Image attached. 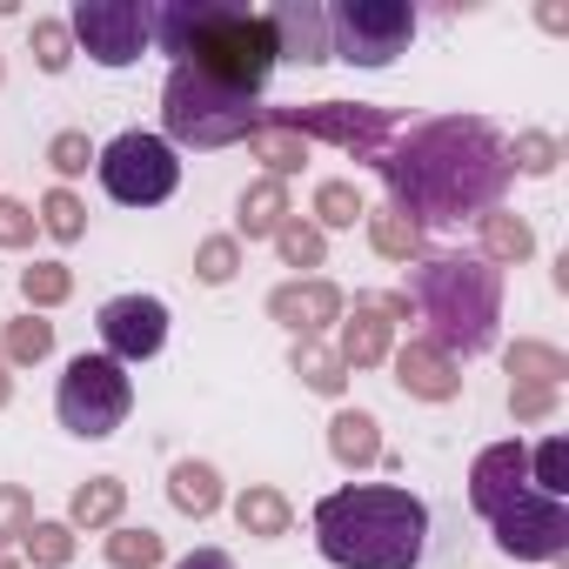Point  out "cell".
<instances>
[{"instance_id":"cell-1","label":"cell","mask_w":569,"mask_h":569,"mask_svg":"<svg viewBox=\"0 0 569 569\" xmlns=\"http://www.w3.org/2000/svg\"><path fill=\"white\" fill-rule=\"evenodd\" d=\"M509 141L476 121V114H442L409 128L402 141H389L382 154V181H389V208L422 221H462V214H489L509 188Z\"/></svg>"},{"instance_id":"cell-2","label":"cell","mask_w":569,"mask_h":569,"mask_svg":"<svg viewBox=\"0 0 569 569\" xmlns=\"http://www.w3.org/2000/svg\"><path fill=\"white\" fill-rule=\"evenodd\" d=\"M316 549L336 569H416L429 549V502L396 482H356L316 502Z\"/></svg>"},{"instance_id":"cell-3","label":"cell","mask_w":569,"mask_h":569,"mask_svg":"<svg viewBox=\"0 0 569 569\" xmlns=\"http://www.w3.org/2000/svg\"><path fill=\"white\" fill-rule=\"evenodd\" d=\"M154 41L161 54H174V68H194L241 94H261L281 61L268 21L248 8H221V0H168V8H154Z\"/></svg>"},{"instance_id":"cell-4","label":"cell","mask_w":569,"mask_h":569,"mask_svg":"<svg viewBox=\"0 0 569 569\" xmlns=\"http://www.w3.org/2000/svg\"><path fill=\"white\" fill-rule=\"evenodd\" d=\"M409 302L429 322L422 342H436L449 362L482 356L496 342V322H502V274L482 254H429L409 274Z\"/></svg>"},{"instance_id":"cell-5","label":"cell","mask_w":569,"mask_h":569,"mask_svg":"<svg viewBox=\"0 0 569 569\" xmlns=\"http://www.w3.org/2000/svg\"><path fill=\"white\" fill-rule=\"evenodd\" d=\"M254 121H261V108H254V94H241V88H221V81H208V74H194V68H174L168 74V88H161V141L174 148H228V141H248L254 134Z\"/></svg>"},{"instance_id":"cell-6","label":"cell","mask_w":569,"mask_h":569,"mask_svg":"<svg viewBox=\"0 0 569 569\" xmlns=\"http://www.w3.org/2000/svg\"><path fill=\"white\" fill-rule=\"evenodd\" d=\"M128 409H134V382H128V369H121L114 356H74V362H68V376H61V389H54L61 429L101 442V436H114V429L128 422Z\"/></svg>"},{"instance_id":"cell-7","label":"cell","mask_w":569,"mask_h":569,"mask_svg":"<svg viewBox=\"0 0 569 569\" xmlns=\"http://www.w3.org/2000/svg\"><path fill=\"white\" fill-rule=\"evenodd\" d=\"M94 168H101V188H108L121 208H154V201H168V194L181 188L174 148H168L161 134H148V128L114 134V141L94 154Z\"/></svg>"},{"instance_id":"cell-8","label":"cell","mask_w":569,"mask_h":569,"mask_svg":"<svg viewBox=\"0 0 569 569\" xmlns=\"http://www.w3.org/2000/svg\"><path fill=\"white\" fill-rule=\"evenodd\" d=\"M416 34V8L402 0H342L329 14V61L349 68H389Z\"/></svg>"},{"instance_id":"cell-9","label":"cell","mask_w":569,"mask_h":569,"mask_svg":"<svg viewBox=\"0 0 569 569\" xmlns=\"http://www.w3.org/2000/svg\"><path fill=\"white\" fill-rule=\"evenodd\" d=\"M281 128H296L302 141H329L369 168H382L389 141H396V114L389 108H369V101H316V108H274Z\"/></svg>"},{"instance_id":"cell-10","label":"cell","mask_w":569,"mask_h":569,"mask_svg":"<svg viewBox=\"0 0 569 569\" xmlns=\"http://www.w3.org/2000/svg\"><path fill=\"white\" fill-rule=\"evenodd\" d=\"M68 34L101 61V68H128L141 61V48L154 41V8H141V0H81Z\"/></svg>"},{"instance_id":"cell-11","label":"cell","mask_w":569,"mask_h":569,"mask_svg":"<svg viewBox=\"0 0 569 569\" xmlns=\"http://www.w3.org/2000/svg\"><path fill=\"white\" fill-rule=\"evenodd\" d=\"M489 529H496L502 556H516V562H562V549H569V509L556 496H536V489L502 502L489 516Z\"/></svg>"},{"instance_id":"cell-12","label":"cell","mask_w":569,"mask_h":569,"mask_svg":"<svg viewBox=\"0 0 569 569\" xmlns=\"http://www.w3.org/2000/svg\"><path fill=\"white\" fill-rule=\"evenodd\" d=\"M101 342H108V356L128 369V362H148V356H161V342H168V309L154 302V296H114V302H101Z\"/></svg>"},{"instance_id":"cell-13","label":"cell","mask_w":569,"mask_h":569,"mask_svg":"<svg viewBox=\"0 0 569 569\" xmlns=\"http://www.w3.org/2000/svg\"><path fill=\"white\" fill-rule=\"evenodd\" d=\"M261 21H268L281 61H302V68L329 61V14L316 8V0H281V8H268Z\"/></svg>"},{"instance_id":"cell-14","label":"cell","mask_w":569,"mask_h":569,"mask_svg":"<svg viewBox=\"0 0 569 569\" xmlns=\"http://www.w3.org/2000/svg\"><path fill=\"white\" fill-rule=\"evenodd\" d=\"M522 489H529V449H522V442H496V449L476 456V469H469V502H476V516H496V509L516 502Z\"/></svg>"},{"instance_id":"cell-15","label":"cell","mask_w":569,"mask_h":569,"mask_svg":"<svg viewBox=\"0 0 569 569\" xmlns=\"http://www.w3.org/2000/svg\"><path fill=\"white\" fill-rule=\"evenodd\" d=\"M268 316L281 329H296V342H316L329 322H342V296L329 289V281H281V289L268 296Z\"/></svg>"},{"instance_id":"cell-16","label":"cell","mask_w":569,"mask_h":569,"mask_svg":"<svg viewBox=\"0 0 569 569\" xmlns=\"http://www.w3.org/2000/svg\"><path fill=\"white\" fill-rule=\"evenodd\" d=\"M396 382L416 396V402H449V396H462V362H449L436 342H409V349H396Z\"/></svg>"},{"instance_id":"cell-17","label":"cell","mask_w":569,"mask_h":569,"mask_svg":"<svg viewBox=\"0 0 569 569\" xmlns=\"http://www.w3.org/2000/svg\"><path fill=\"white\" fill-rule=\"evenodd\" d=\"M389 329H396V322L376 309V296H362L356 316L342 322V349H336L342 369H376V362H389Z\"/></svg>"},{"instance_id":"cell-18","label":"cell","mask_w":569,"mask_h":569,"mask_svg":"<svg viewBox=\"0 0 569 569\" xmlns=\"http://www.w3.org/2000/svg\"><path fill=\"white\" fill-rule=\"evenodd\" d=\"M329 449H336L342 469H376V462H382V429H376V416H369V409H342V416L329 422Z\"/></svg>"},{"instance_id":"cell-19","label":"cell","mask_w":569,"mask_h":569,"mask_svg":"<svg viewBox=\"0 0 569 569\" xmlns=\"http://www.w3.org/2000/svg\"><path fill=\"white\" fill-rule=\"evenodd\" d=\"M248 148H254V161L268 168V181H289V174H296V168L309 161V141H302L296 128H281L274 114H261V121H254Z\"/></svg>"},{"instance_id":"cell-20","label":"cell","mask_w":569,"mask_h":569,"mask_svg":"<svg viewBox=\"0 0 569 569\" xmlns=\"http://www.w3.org/2000/svg\"><path fill=\"white\" fill-rule=\"evenodd\" d=\"M168 502H174L181 516H214V509H221V476H214L208 462H174V469H168Z\"/></svg>"},{"instance_id":"cell-21","label":"cell","mask_w":569,"mask_h":569,"mask_svg":"<svg viewBox=\"0 0 569 569\" xmlns=\"http://www.w3.org/2000/svg\"><path fill=\"white\" fill-rule=\"evenodd\" d=\"M121 502H128V482H121V476H94V482L74 489V502H68V529H108V522L121 516Z\"/></svg>"},{"instance_id":"cell-22","label":"cell","mask_w":569,"mask_h":569,"mask_svg":"<svg viewBox=\"0 0 569 569\" xmlns=\"http://www.w3.org/2000/svg\"><path fill=\"white\" fill-rule=\"evenodd\" d=\"M234 221H241V234H248V241L274 234L281 221H289V181H268V174H261V181L241 194V214H234Z\"/></svg>"},{"instance_id":"cell-23","label":"cell","mask_w":569,"mask_h":569,"mask_svg":"<svg viewBox=\"0 0 569 569\" xmlns=\"http://www.w3.org/2000/svg\"><path fill=\"white\" fill-rule=\"evenodd\" d=\"M234 522H241V536H289L296 509H289L281 489H241L234 496Z\"/></svg>"},{"instance_id":"cell-24","label":"cell","mask_w":569,"mask_h":569,"mask_svg":"<svg viewBox=\"0 0 569 569\" xmlns=\"http://www.w3.org/2000/svg\"><path fill=\"white\" fill-rule=\"evenodd\" d=\"M369 214V248L382 254V261H416L422 254V228L409 221V214H396L389 201L382 208H362Z\"/></svg>"},{"instance_id":"cell-25","label":"cell","mask_w":569,"mask_h":569,"mask_svg":"<svg viewBox=\"0 0 569 569\" xmlns=\"http://www.w3.org/2000/svg\"><path fill=\"white\" fill-rule=\"evenodd\" d=\"M476 221H482V261H489V268H496V261H529V254H536V234H529L522 214L489 208V214H476Z\"/></svg>"},{"instance_id":"cell-26","label":"cell","mask_w":569,"mask_h":569,"mask_svg":"<svg viewBox=\"0 0 569 569\" xmlns=\"http://www.w3.org/2000/svg\"><path fill=\"white\" fill-rule=\"evenodd\" d=\"M289 369H296V376H302L316 396H342V389H349V369H342V356H336V349H322V342H296Z\"/></svg>"},{"instance_id":"cell-27","label":"cell","mask_w":569,"mask_h":569,"mask_svg":"<svg viewBox=\"0 0 569 569\" xmlns=\"http://www.w3.org/2000/svg\"><path fill=\"white\" fill-rule=\"evenodd\" d=\"M509 376H516V382H536V389H562L569 356L549 349V342H516V349H509Z\"/></svg>"},{"instance_id":"cell-28","label":"cell","mask_w":569,"mask_h":569,"mask_svg":"<svg viewBox=\"0 0 569 569\" xmlns=\"http://www.w3.org/2000/svg\"><path fill=\"white\" fill-rule=\"evenodd\" d=\"M21 296H28V309H61L74 296V274L61 261H34V268H21Z\"/></svg>"},{"instance_id":"cell-29","label":"cell","mask_w":569,"mask_h":569,"mask_svg":"<svg viewBox=\"0 0 569 569\" xmlns=\"http://www.w3.org/2000/svg\"><path fill=\"white\" fill-rule=\"evenodd\" d=\"M529 489H536V496H556V502L569 496V442H562V436H549V442L529 456Z\"/></svg>"},{"instance_id":"cell-30","label":"cell","mask_w":569,"mask_h":569,"mask_svg":"<svg viewBox=\"0 0 569 569\" xmlns=\"http://www.w3.org/2000/svg\"><path fill=\"white\" fill-rule=\"evenodd\" d=\"M0 356H8V362H48V356H54V322H41V316L8 322V342H0Z\"/></svg>"},{"instance_id":"cell-31","label":"cell","mask_w":569,"mask_h":569,"mask_svg":"<svg viewBox=\"0 0 569 569\" xmlns=\"http://www.w3.org/2000/svg\"><path fill=\"white\" fill-rule=\"evenodd\" d=\"M274 248H281V261H289V268H322V254H329L322 228H309V221H296V214L274 228Z\"/></svg>"},{"instance_id":"cell-32","label":"cell","mask_w":569,"mask_h":569,"mask_svg":"<svg viewBox=\"0 0 569 569\" xmlns=\"http://www.w3.org/2000/svg\"><path fill=\"white\" fill-rule=\"evenodd\" d=\"M21 542H28V562L34 569H68L74 562V529L68 522H34Z\"/></svg>"},{"instance_id":"cell-33","label":"cell","mask_w":569,"mask_h":569,"mask_svg":"<svg viewBox=\"0 0 569 569\" xmlns=\"http://www.w3.org/2000/svg\"><path fill=\"white\" fill-rule=\"evenodd\" d=\"M41 228H48L54 241H81V234H88V208H81L68 188H48V201H41Z\"/></svg>"},{"instance_id":"cell-34","label":"cell","mask_w":569,"mask_h":569,"mask_svg":"<svg viewBox=\"0 0 569 569\" xmlns=\"http://www.w3.org/2000/svg\"><path fill=\"white\" fill-rule=\"evenodd\" d=\"M108 562L114 569H154L161 562V536L154 529H114L108 536Z\"/></svg>"},{"instance_id":"cell-35","label":"cell","mask_w":569,"mask_h":569,"mask_svg":"<svg viewBox=\"0 0 569 569\" xmlns=\"http://www.w3.org/2000/svg\"><path fill=\"white\" fill-rule=\"evenodd\" d=\"M234 268H241V248H234V234H208V241L194 248V274L208 281V289L234 281Z\"/></svg>"},{"instance_id":"cell-36","label":"cell","mask_w":569,"mask_h":569,"mask_svg":"<svg viewBox=\"0 0 569 569\" xmlns=\"http://www.w3.org/2000/svg\"><path fill=\"white\" fill-rule=\"evenodd\" d=\"M356 214H362L356 181H322V188H316V221H322V228H356Z\"/></svg>"},{"instance_id":"cell-37","label":"cell","mask_w":569,"mask_h":569,"mask_svg":"<svg viewBox=\"0 0 569 569\" xmlns=\"http://www.w3.org/2000/svg\"><path fill=\"white\" fill-rule=\"evenodd\" d=\"M48 161H54V174H61V181H74V174H88V161H94V141H88L81 128H61V134L48 141Z\"/></svg>"},{"instance_id":"cell-38","label":"cell","mask_w":569,"mask_h":569,"mask_svg":"<svg viewBox=\"0 0 569 569\" xmlns=\"http://www.w3.org/2000/svg\"><path fill=\"white\" fill-rule=\"evenodd\" d=\"M34 61H41V74H61L74 61V34L61 21H34Z\"/></svg>"},{"instance_id":"cell-39","label":"cell","mask_w":569,"mask_h":569,"mask_svg":"<svg viewBox=\"0 0 569 569\" xmlns=\"http://www.w3.org/2000/svg\"><path fill=\"white\" fill-rule=\"evenodd\" d=\"M556 161H562V148L549 134H516L509 141V168H522V174H549Z\"/></svg>"},{"instance_id":"cell-40","label":"cell","mask_w":569,"mask_h":569,"mask_svg":"<svg viewBox=\"0 0 569 569\" xmlns=\"http://www.w3.org/2000/svg\"><path fill=\"white\" fill-rule=\"evenodd\" d=\"M41 234V214L28 208V201H8L0 194V248H28Z\"/></svg>"},{"instance_id":"cell-41","label":"cell","mask_w":569,"mask_h":569,"mask_svg":"<svg viewBox=\"0 0 569 569\" xmlns=\"http://www.w3.org/2000/svg\"><path fill=\"white\" fill-rule=\"evenodd\" d=\"M34 529V496L28 489H0V542H14Z\"/></svg>"},{"instance_id":"cell-42","label":"cell","mask_w":569,"mask_h":569,"mask_svg":"<svg viewBox=\"0 0 569 569\" xmlns=\"http://www.w3.org/2000/svg\"><path fill=\"white\" fill-rule=\"evenodd\" d=\"M509 409H516V422H549V416H556V389H536V382H516V396H509Z\"/></svg>"},{"instance_id":"cell-43","label":"cell","mask_w":569,"mask_h":569,"mask_svg":"<svg viewBox=\"0 0 569 569\" xmlns=\"http://www.w3.org/2000/svg\"><path fill=\"white\" fill-rule=\"evenodd\" d=\"M174 569H234V562H228L221 549H194V556H181Z\"/></svg>"},{"instance_id":"cell-44","label":"cell","mask_w":569,"mask_h":569,"mask_svg":"<svg viewBox=\"0 0 569 569\" xmlns=\"http://www.w3.org/2000/svg\"><path fill=\"white\" fill-rule=\"evenodd\" d=\"M8 396H14V376H8V356H0V409H8Z\"/></svg>"},{"instance_id":"cell-45","label":"cell","mask_w":569,"mask_h":569,"mask_svg":"<svg viewBox=\"0 0 569 569\" xmlns=\"http://www.w3.org/2000/svg\"><path fill=\"white\" fill-rule=\"evenodd\" d=\"M0 569H21V562H0Z\"/></svg>"},{"instance_id":"cell-46","label":"cell","mask_w":569,"mask_h":569,"mask_svg":"<svg viewBox=\"0 0 569 569\" xmlns=\"http://www.w3.org/2000/svg\"><path fill=\"white\" fill-rule=\"evenodd\" d=\"M0 74H8V61H0Z\"/></svg>"}]
</instances>
